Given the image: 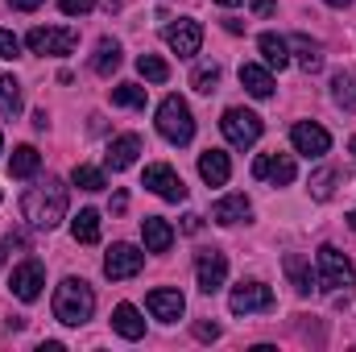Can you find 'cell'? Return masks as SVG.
<instances>
[{
  "label": "cell",
  "mask_w": 356,
  "mask_h": 352,
  "mask_svg": "<svg viewBox=\"0 0 356 352\" xmlns=\"http://www.w3.org/2000/svg\"><path fill=\"white\" fill-rule=\"evenodd\" d=\"M21 216L33 224V228H58L63 224V216H67V186L58 182V178H46V182H38V186H29L25 195H21Z\"/></svg>",
  "instance_id": "6da1fadb"
},
{
  "label": "cell",
  "mask_w": 356,
  "mask_h": 352,
  "mask_svg": "<svg viewBox=\"0 0 356 352\" xmlns=\"http://www.w3.org/2000/svg\"><path fill=\"white\" fill-rule=\"evenodd\" d=\"M95 315V290L83 278H63L54 290V319L67 328H79Z\"/></svg>",
  "instance_id": "7a4b0ae2"
},
{
  "label": "cell",
  "mask_w": 356,
  "mask_h": 352,
  "mask_svg": "<svg viewBox=\"0 0 356 352\" xmlns=\"http://www.w3.org/2000/svg\"><path fill=\"white\" fill-rule=\"evenodd\" d=\"M158 133H162L170 145H191V137H195V116H191V108H186L182 95H166V99H162V108H158Z\"/></svg>",
  "instance_id": "3957f363"
},
{
  "label": "cell",
  "mask_w": 356,
  "mask_h": 352,
  "mask_svg": "<svg viewBox=\"0 0 356 352\" xmlns=\"http://www.w3.org/2000/svg\"><path fill=\"white\" fill-rule=\"evenodd\" d=\"M323 290H332V294H348L356 286V265L340 253V249H332V245H323L319 249V278H315Z\"/></svg>",
  "instance_id": "277c9868"
},
{
  "label": "cell",
  "mask_w": 356,
  "mask_h": 352,
  "mask_svg": "<svg viewBox=\"0 0 356 352\" xmlns=\"http://www.w3.org/2000/svg\"><path fill=\"white\" fill-rule=\"evenodd\" d=\"M220 133L228 137V145L249 150V145L261 141V116L257 112H245V108H228L224 120H220Z\"/></svg>",
  "instance_id": "5b68a950"
},
{
  "label": "cell",
  "mask_w": 356,
  "mask_h": 352,
  "mask_svg": "<svg viewBox=\"0 0 356 352\" xmlns=\"http://www.w3.org/2000/svg\"><path fill=\"white\" fill-rule=\"evenodd\" d=\"M25 46L33 50V54H71L75 46H79V33L75 29H67V25H38V29H29L25 33Z\"/></svg>",
  "instance_id": "8992f818"
},
{
  "label": "cell",
  "mask_w": 356,
  "mask_h": 352,
  "mask_svg": "<svg viewBox=\"0 0 356 352\" xmlns=\"http://www.w3.org/2000/svg\"><path fill=\"white\" fill-rule=\"evenodd\" d=\"M290 145H294L302 158H323V154L332 150V133H327L323 125H315V120H298V125L290 129Z\"/></svg>",
  "instance_id": "52a82bcc"
},
{
  "label": "cell",
  "mask_w": 356,
  "mask_h": 352,
  "mask_svg": "<svg viewBox=\"0 0 356 352\" xmlns=\"http://www.w3.org/2000/svg\"><path fill=\"white\" fill-rule=\"evenodd\" d=\"M162 38H166V46L175 50L178 58H195L199 46H203V29H199V21H191V17L170 21V25L162 29Z\"/></svg>",
  "instance_id": "ba28073f"
},
{
  "label": "cell",
  "mask_w": 356,
  "mask_h": 352,
  "mask_svg": "<svg viewBox=\"0 0 356 352\" xmlns=\"http://www.w3.org/2000/svg\"><path fill=\"white\" fill-rule=\"evenodd\" d=\"M232 315H253V311H273V290L266 282H241L228 298Z\"/></svg>",
  "instance_id": "9c48e42d"
},
{
  "label": "cell",
  "mask_w": 356,
  "mask_h": 352,
  "mask_svg": "<svg viewBox=\"0 0 356 352\" xmlns=\"http://www.w3.org/2000/svg\"><path fill=\"white\" fill-rule=\"evenodd\" d=\"M141 265H145V253H141L137 245H112L108 257H104V273H108L112 282H124V278H137Z\"/></svg>",
  "instance_id": "30bf717a"
},
{
  "label": "cell",
  "mask_w": 356,
  "mask_h": 352,
  "mask_svg": "<svg viewBox=\"0 0 356 352\" xmlns=\"http://www.w3.org/2000/svg\"><path fill=\"white\" fill-rule=\"evenodd\" d=\"M42 286H46V269H42V262H21L17 269H13V282H8V290L21 298V303H33L38 294H42Z\"/></svg>",
  "instance_id": "8fae6325"
},
{
  "label": "cell",
  "mask_w": 356,
  "mask_h": 352,
  "mask_svg": "<svg viewBox=\"0 0 356 352\" xmlns=\"http://www.w3.org/2000/svg\"><path fill=\"white\" fill-rule=\"evenodd\" d=\"M195 273H199V290L203 294H216L224 286V278H228V257L220 249H203L199 262H195Z\"/></svg>",
  "instance_id": "7c38bea8"
},
{
  "label": "cell",
  "mask_w": 356,
  "mask_h": 352,
  "mask_svg": "<svg viewBox=\"0 0 356 352\" xmlns=\"http://www.w3.org/2000/svg\"><path fill=\"white\" fill-rule=\"evenodd\" d=\"M145 186L154 191V195H162L166 203H182L186 199V186H182V178L166 166V162H154V166H145Z\"/></svg>",
  "instance_id": "4fadbf2b"
},
{
  "label": "cell",
  "mask_w": 356,
  "mask_h": 352,
  "mask_svg": "<svg viewBox=\"0 0 356 352\" xmlns=\"http://www.w3.org/2000/svg\"><path fill=\"white\" fill-rule=\"evenodd\" d=\"M253 178L273 182V186H286V182H294V158L290 154H261L253 162Z\"/></svg>",
  "instance_id": "5bb4252c"
},
{
  "label": "cell",
  "mask_w": 356,
  "mask_h": 352,
  "mask_svg": "<svg viewBox=\"0 0 356 352\" xmlns=\"http://www.w3.org/2000/svg\"><path fill=\"white\" fill-rule=\"evenodd\" d=\"M145 307H149V315L162 319V323H175V319H182V311H186V303H182L178 290H149Z\"/></svg>",
  "instance_id": "9a60e30c"
},
{
  "label": "cell",
  "mask_w": 356,
  "mask_h": 352,
  "mask_svg": "<svg viewBox=\"0 0 356 352\" xmlns=\"http://www.w3.org/2000/svg\"><path fill=\"white\" fill-rule=\"evenodd\" d=\"M249 211H253L249 195H224V199L211 207V220H216V224H224V228H232V224L249 220Z\"/></svg>",
  "instance_id": "2e32d148"
},
{
  "label": "cell",
  "mask_w": 356,
  "mask_h": 352,
  "mask_svg": "<svg viewBox=\"0 0 356 352\" xmlns=\"http://www.w3.org/2000/svg\"><path fill=\"white\" fill-rule=\"evenodd\" d=\"M137 154H141V137H137V133H124V137H116V141L108 145L104 158H108L112 170H129V166L137 162Z\"/></svg>",
  "instance_id": "e0dca14e"
},
{
  "label": "cell",
  "mask_w": 356,
  "mask_h": 352,
  "mask_svg": "<svg viewBox=\"0 0 356 352\" xmlns=\"http://www.w3.org/2000/svg\"><path fill=\"white\" fill-rule=\"evenodd\" d=\"M141 237H145V249L149 253H166L175 245V228L162 220V216H145L141 220Z\"/></svg>",
  "instance_id": "ac0fdd59"
},
{
  "label": "cell",
  "mask_w": 356,
  "mask_h": 352,
  "mask_svg": "<svg viewBox=\"0 0 356 352\" xmlns=\"http://www.w3.org/2000/svg\"><path fill=\"white\" fill-rule=\"evenodd\" d=\"M199 175H203V182H211V186H224V182L232 178V162H228V154H224V150H207V154H199Z\"/></svg>",
  "instance_id": "d6986e66"
},
{
  "label": "cell",
  "mask_w": 356,
  "mask_h": 352,
  "mask_svg": "<svg viewBox=\"0 0 356 352\" xmlns=\"http://www.w3.org/2000/svg\"><path fill=\"white\" fill-rule=\"evenodd\" d=\"M112 328H116V336H124V340H141V336H145V319L137 315L133 303H120V307L112 311Z\"/></svg>",
  "instance_id": "ffe728a7"
},
{
  "label": "cell",
  "mask_w": 356,
  "mask_h": 352,
  "mask_svg": "<svg viewBox=\"0 0 356 352\" xmlns=\"http://www.w3.org/2000/svg\"><path fill=\"white\" fill-rule=\"evenodd\" d=\"M282 269H286V278H290V286H294L298 294H311V290H315V273H311V262H307V257L286 253V257H282Z\"/></svg>",
  "instance_id": "44dd1931"
},
{
  "label": "cell",
  "mask_w": 356,
  "mask_h": 352,
  "mask_svg": "<svg viewBox=\"0 0 356 352\" xmlns=\"http://www.w3.org/2000/svg\"><path fill=\"white\" fill-rule=\"evenodd\" d=\"M241 88L249 91V95H257V99H269L273 95V75H269L266 67H257V63H245L241 67Z\"/></svg>",
  "instance_id": "7402d4cb"
},
{
  "label": "cell",
  "mask_w": 356,
  "mask_h": 352,
  "mask_svg": "<svg viewBox=\"0 0 356 352\" xmlns=\"http://www.w3.org/2000/svg\"><path fill=\"white\" fill-rule=\"evenodd\" d=\"M38 166H42V154H38L33 145H17L13 158H8V175L13 178H33Z\"/></svg>",
  "instance_id": "603a6c76"
},
{
  "label": "cell",
  "mask_w": 356,
  "mask_h": 352,
  "mask_svg": "<svg viewBox=\"0 0 356 352\" xmlns=\"http://www.w3.org/2000/svg\"><path fill=\"white\" fill-rule=\"evenodd\" d=\"M116 67H120V42H112V38H99V46H95V58H91V71L108 79Z\"/></svg>",
  "instance_id": "cb8c5ba5"
},
{
  "label": "cell",
  "mask_w": 356,
  "mask_h": 352,
  "mask_svg": "<svg viewBox=\"0 0 356 352\" xmlns=\"http://www.w3.org/2000/svg\"><path fill=\"white\" fill-rule=\"evenodd\" d=\"M290 46L298 50V67H302L307 75H315V71L323 67V54H319V42H311L307 33H294V38H290Z\"/></svg>",
  "instance_id": "d4e9b609"
},
{
  "label": "cell",
  "mask_w": 356,
  "mask_h": 352,
  "mask_svg": "<svg viewBox=\"0 0 356 352\" xmlns=\"http://www.w3.org/2000/svg\"><path fill=\"white\" fill-rule=\"evenodd\" d=\"M257 50L266 54V63H269V67H277V71L290 63V42H286V38H277V33H261V38H257Z\"/></svg>",
  "instance_id": "484cf974"
},
{
  "label": "cell",
  "mask_w": 356,
  "mask_h": 352,
  "mask_svg": "<svg viewBox=\"0 0 356 352\" xmlns=\"http://www.w3.org/2000/svg\"><path fill=\"white\" fill-rule=\"evenodd\" d=\"M332 99H336L344 112H356V75L336 71V75H332Z\"/></svg>",
  "instance_id": "4316f807"
},
{
  "label": "cell",
  "mask_w": 356,
  "mask_h": 352,
  "mask_svg": "<svg viewBox=\"0 0 356 352\" xmlns=\"http://www.w3.org/2000/svg\"><path fill=\"white\" fill-rule=\"evenodd\" d=\"M71 232H75V241H79V245H95V241H99V211L83 207V211L71 220Z\"/></svg>",
  "instance_id": "83f0119b"
},
{
  "label": "cell",
  "mask_w": 356,
  "mask_h": 352,
  "mask_svg": "<svg viewBox=\"0 0 356 352\" xmlns=\"http://www.w3.org/2000/svg\"><path fill=\"white\" fill-rule=\"evenodd\" d=\"M21 112V83L13 75H0V116H17Z\"/></svg>",
  "instance_id": "f1b7e54d"
},
{
  "label": "cell",
  "mask_w": 356,
  "mask_h": 352,
  "mask_svg": "<svg viewBox=\"0 0 356 352\" xmlns=\"http://www.w3.org/2000/svg\"><path fill=\"white\" fill-rule=\"evenodd\" d=\"M191 88L203 91V95H211V91L220 88V67H216V63H203V67H195V75H191Z\"/></svg>",
  "instance_id": "f546056e"
},
{
  "label": "cell",
  "mask_w": 356,
  "mask_h": 352,
  "mask_svg": "<svg viewBox=\"0 0 356 352\" xmlns=\"http://www.w3.org/2000/svg\"><path fill=\"white\" fill-rule=\"evenodd\" d=\"M137 71H141L149 83H166V79H170V67H166L158 54H141V58H137Z\"/></svg>",
  "instance_id": "4dcf8cb0"
},
{
  "label": "cell",
  "mask_w": 356,
  "mask_h": 352,
  "mask_svg": "<svg viewBox=\"0 0 356 352\" xmlns=\"http://www.w3.org/2000/svg\"><path fill=\"white\" fill-rule=\"evenodd\" d=\"M112 104H116V108H145V88L120 83V88H112Z\"/></svg>",
  "instance_id": "1f68e13d"
},
{
  "label": "cell",
  "mask_w": 356,
  "mask_h": 352,
  "mask_svg": "<svg viewBox=\"0 0 356 352\" xmlns=\"http://www.w3.org/2000/svg\"><path fill=\"white\" fill-rule=\"evenodd\" d=\"M71 182L83 186V191H104V186H108L104 170H95V166H75V170H71Z\"/></svg>",
  "instance_id": "d6a6232c"
},
{
  "label": "cell",
  "mask_w": 356,
  "mask_h": 352,
  "mask_svg": "<svg viewBox=\"0 0 356 352\" xmlns=\"http://www.w3.org/2000/svg\"><path fill=\"white\" fill-rule=\"evenodd\" d=\"M340 178V170H319V175H311V195L315 199H332V182Z\"/></svg>",
  "instance_id": "836d02e7"
},
{
  "label": "cell",
  "mask_w": 356,
  "mask_h": 352,
  "mask_svg": "<svg viewBox=\"0 0 356 352\" xmlns=\"http://www.w3.org/2000/svg\"><path fill=\"white\" fill-rule=\"evenodd\" d=\"M17 54H21V38L0 29V58H17Z\"/></svg>",
  "instance_id": "e575fe53"
},
{
  "label": "cell",
  "mask_w": 356,
  "mask_h": 352,
  "mask_svg": "<svg viewBox=\"0 0 356 352\" xmlns=\"http://www.w3.org/2000/svg\"><path fill=\"white\" fill-rule=\"evenodd\" d=\"M58 8H63L67 17H88L91 8H95V0H58Z\"/></svg>",
  "instance_id": "d590c367"
},
{
  "label": "cell",
  "mask_w": 356,
  "mask_h": 352,
  "mask_svg": "<svg viewBox=\"0 0 356 352\" xmlns=\"http://www.w3.org/2000/svg\"><path fill=\"white\" fill-rule=\"evenodd\" d=\"M195 336L199 340H220V323H195Z\"/></svg>",
  "instance_id": "8d00e7d4"
},
{
  "label": "cell",
  "mask_w": 356,
  "mask_h": 352,
  "mask_svg": "<svg viewBox=\"0 0 356 352\" xmlns=\"http://www.w3.org/2000/svg\"><path fill=\"white\" fill-rule=\"evenodd\" d=\"M199 228H203V216L186 211V216H182V232H199Z\"/></svg>",
  "instance_id": "74e56055"
},
{
  "label": "cell",
  "mask_w": 356,
  "mask_h": 352,
  "mask_svg": "<svg viewBox=\"0 0 356 352\" xmlns=\"http://www.w3.org/2000/svg\"><path fill=\"white\" fill-rule=\"evenodd\" d=\"M124 207H129V195H124V191H116V195H112V216H120Z\"/></svg>",
  "instance_id": "f35d334b"
},
{
  "label": "cell",
  "mask_w": 356,
  "mask_h": 352,
  "mask_svg": "<svg viewBox=\"0 0 356 352\" xmlns=\"http://www.w3.org/2000/svg\"><path fill=\"white\" fill-rule=\"evenodd\" d=\"M249 4H253L257 17H269V13H273V0H249Z\"/></svg>",
  "instance_id": "ab89813d"
},
{
  "label": "cell",
  "mask_w": 356,
  "mask_h": 352,
  "mask_svg": "<svg viewBox=\"0 0 356 352\" xmlns=\"http://www.w3.org/2000/svg\"><path fill=\"white\" fill-rule=\"evenodd\" d=\"M8 4H13V8H21V13H33L42 0H8Z\"/></svg>",
  "instance_id": "60d3db41"
},
{
  "label": "cell",
  "mask_w": 356,
  "mask_h": 352,
  "mask_svg": "<svg viewBox=\"0 0 356 352\" xmlns=\"http://www.w3.org/2000/svg\"><path fill=\"white\" fill-rule=\"evenodd\" d=\"M46 125H50V120H46V108H38V112H33V129H46Z\"/></svg>",
  "instance_id": "b9f144b4"
},
{
  "label": "cell",
  "mask_w": 356,
  "mask_h": 352,
  "mask_svg": "<svg viewBox=\"0 0 356 352\" xmlns=\"http://www.w3.org/2000/svg\"><path fill=\"white\" fill-rule=\"evenodd\" d=\"M327 4H332V8H348L353 0H327Z\"/></svg>",
  "instance_id": "7bdbcfd3"
},
{
  "label": "cell",
  "mask_w": 356,
  "mask_h": 352,
  "mask_svg": "<svg viewBox=\"0 0 356 352\" xmlns=\"http://www.w3.org/2000/svg\"><path fill=\"white\" fill-rule=\"evenodd\" d=\"M216 4H224V8H232V4H241V0H216Z\"/></svg>",
  "instance_id": "ee69618b"
},
{
  "label": "cell",
  "mask_w": 356,
  "mask_h": 352,
  "mask_svg": "<svg viewBox=\"0 0 356 352\" xmlns=\"http://www.w3.org/2000/svg\"><path fill=\"white\" fill-rule=\"evenodd\" d=\"M348 228H353V232H356V211H353V216H348Z\"/></svg>",
  "instance_id": "f6af8a7d"
},
{
  "label": "cell",
  "mask_w": 356,
  "mask_h": 352,
  "mask_svg": "<svg viewBox=\"0 0 356 352\" xmlns=\"http://www.w3.org/2000/svg\"><path fill=\"white\" fill-rule=\"evenodd\" d=\"M0 265H4V245H0Z\"/></svg>",
  "instance_id": "bcb514c9"
},
{
  "label": "cell",
  "mask_w": 356,
  "mask_h": 352,
  "mask_svg": "<svg viewBox=\"0 0 356 352\" xmlns=\"http://www.w3.org/2000/svg\"><path fill=\"white\" fill-rule=\"evenodd\" d=\"M353 154H356V137H353Z\"/></svg>",
  "instance_id": "7dc6e473"
},
{
  "label": "cell",
  "mask_w": 356,
  "mask_h": 352,
  "mask_svg": "<svg viewBox=\"0 0 356 352\" xmlns=\"http://www.w3.org/2000/svg\"><path fill=\"white\" fill-rule=\"evenodd\" d=\"M0 150H4V137H0Z\"/></svg>",
  "instance_id": "c3c4849f"
}]
</instances>
